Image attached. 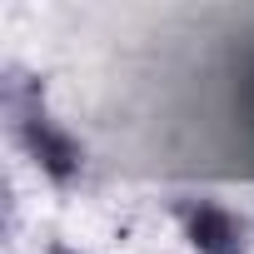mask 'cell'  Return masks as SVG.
Here are the masks:
<instances>
[{"label": "cell", "instance_id": "2", "mask_svg": "<svg viewBox=\"0 0 254 254\" xmlns=\"http://www.w3.org/2000/svg\"><path fill=\"white\" fill-rule=\"evenodd\" d=\"M180 224H185V234L199 254H244V224L209 199H185Z\"/></svg>", "mask_w": 254, "mask_h": 254}, {"label": "cell", "instance_id": "1", "mask_svg": "<svg viewBox=\"0 0 254 254\" xmlns=\"http://www.w3.org/2000/svg\"><path fill=\"white\" fill-rule=\"evenodd\" d=\"M15 135H20V145L30 150V160L50 175V180H75L80 175V145L65 135V130H55V125L45 120V110H35V115H25V120H15Z\"/></svg>", "mask_w": 254, "mask_h": 254}, {"label": "cell", "instance_id": "3", "mask_svg": "<svg viewBox=\"0 0 254 254\" xmlns=\"http://www.w3.org/2000/svg\"><path fill=\"white\" fill-rule=\"evenodd\" d=\"M50 254H75V249L70 244H50Z\"/></svg>", "mask_w": 254, "mask_h": 254}]
</instances>
